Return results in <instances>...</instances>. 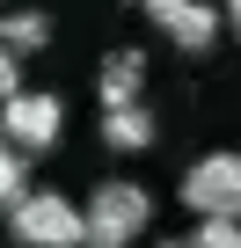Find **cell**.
I'll return each instance as SVG.
<instances>
[{
	"instance_id": "1",
	"label": "cell",
	"mask_w": 241,
	"mask_h": 248,
	"mask_svg": "<svg viewBox=\"0 0 241 248\" xmlns=\"http://www.w3.org/2000/svg\"><path fill=\"white\" fill-rule=\"evenodd\" d=\"M8 233L22 248H88V212L59 190H30L22 204H8Z\"/></svg>"
},
{
	"instance_id": "2",
	"label": "cell",
	"mask_w": 241,
	"mask_h": 248,
	"mask_svg": "<svg viewBox=\"0 0 241 248\" xmlns=\"http://www.w3.org/2000/svg\"><path fill=\"white\" fill-rule=\"evenodd\" d=\"M154 219V197L139 183H102L88 197V248H132Z\"/></svg>"
},
{
	"instance_id": "3",
	"label": "cell",
	"mask_w": 241,
	"mask_h": 248,
	"mask_svg": "<svg viewBox=\"0 0 241 248\" xmlns=\"http://www.w3.org/2000/svg\"><path fill=\"white\" fill-rule=\"evenodd\" d=\"M183 204L197 212V219H212V212H226V219H241V154H205V161H190V175H183Z\"/></svg>"
},
{
	"instance_id": "4",
	"label": "cell",
	"mask_w": 241,
	"mask_h": 248,
	"mask_svg": "<svg viewBox=\"0 0 241 248\" xmlns=\"http://www.w3.org/2000/svg\"><path fill=\"white\" fill-rule=\"evenodd\" d=\"M66 132V102L44 95V88H15L8 95V146H30V154H51Z\"/></svg>"
},
{
	"instance_id": "5",
	"label": "cell",
	"mask_w": 241,
	"mask_h": 248,
	"mask_svg": "<svg viewBox=\"0 0 241 248\" xmlns=\"http://www.w3.org/2000/svg\"><path fill=\"white\" fill-rule=\"evenodd\" d=\"M139 8H146V22L176 51H212V37H219V8L212 0H139Z\"/></svg>"
},
{
	"instance_id": "6",
	"label": "cell",
	"mask_w": 241,
	"mask_h": 248,
	"mask_svg": "<svg viewBox=\"0 0 241 248\" xmlns=\"http://www.w3.org/2000/svg\"><path fill=\"white\" fill-rule=\"evenodd\" d=\"M154 139H161V124H154L146 102H110L102 109V146L110 154H146Z\"/></svg>"
},
{
	"instance_id": "7",
	"label": "cell",
	"mask_w": 241,
	"mask_h": 248,
	"mask_svg": "<svg viewBox=\"0 0 241 248\" xmlns=\"http://www.w3.org/2000/svg\"><path fill=\"white\" fill-rule=\"evenodd\" d=\"M139 80H146V59L132 51V44H117V51H102V66H95V102L110 109V102H139Z\"/></svg>"
},
{
	"instance_id": "8",
	"label": "cell",
	"mask_w": 241,
	"mask_h": 248,
	"mask_svg": "<svg viewBox=\"0 0 241 248\" xmlns=\"http://www.w3.org/2000/svg\"><path fill=\"white\" fill-rule=\"evenodd\" d=\"M0 37H8V51H15V59H30V51H44V44H51V15L15 8L8 22H0Z\"/></svg>"
},
{
	"instance_id": "9",
	"label": "cell",
	"mask_w": 241,
	"mask_h": 248,
	"mask_svg": "<svg viewBox=\"0 0 241 248\" xmlns=\"http://www.w3.org/2000/svg\"><path fill=\"white\" fill-rule=\"evenodd\" d=\"M30 146H8V161H0V204H22L30 197Z\"/></svg>"
},
{
	"instance_id": "10",
	"label": "cell",
	"mask_w": 241,
	"mask_h": 248,
	"mask_svg": "<svg viewBox=\"0 0 241 248\" xmlns=\"http://www.w3.org/2000/svg\"><path fill=\"white\" fill-rule=\"evenodd\" d=\"M197 241H205V248H241V219L212 212V219H197Z\"/></svg>"
},
{
	"instance_id": "11",
	"label": "cell",
	"mask_w": 241,
	"mask_h": 248,
	"mask_svg": "<svg viewBox=\"0 0 241 248\" xmlns=\"http://www.w3.org/2000/svg\"><path fill=\"white\" fill-rule=\"evenodd\" d=\"M154 248H205L197 233H168V241H154Z\"/></svg>"
},
{
	"instance_id": "12",
	"label": "cell",
	"mask_w": 241,
	"mask_h": 248,
	"mask_svg": "<svg viewBox=\"0 0 241 248\" xmlns=\"http://www.w3.org/2000/svg\"><path fill=\"white\" fill-rule=\"evenodd\" d=\"M226 30H234V37H241V0H226Z\"/></svg>"
}]
</instances>
